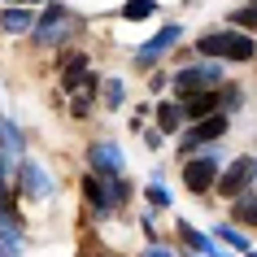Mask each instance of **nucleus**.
Returning a JSON list of instances; mask_svg holds the SVG:
<instances>
[{
  "mask_svg": "<svg viewBox=\"0 0 257 257\" xmlns=\"http://www.w3.org/2000/svg\"><path fill=\"white\" fill-rule=\"evenodd\" d=\"M253 179H257V157H240V162H231L227 170L218 175V192H222V196H244Z\"/></svg>",
  "mask_w": 257,
  "mask_h": 257,
  "instance_id": "obj_2",
  "label": "nucleus"
},
{
  "mask_svg": "<svg viewBox=\"0 0 257 257\" xmlns=\"http://www.w3.org/2000/svg\"><path fill=\"white\" fill-rule=\"evenodd\" d=\"M83 79H87V57H70V61H66V70H61V83H66L70 92H74V87H79Z\"/></svg>",
  "mask_w": 257,
  "mask_h": 257,
  "instance_id": "obj_13",
  "label": "nucleus"
},
{
  "mask_svg": "<svg viewBox=\"0 0 257 257\" xmlns=\"http://www.w3.org/2000/svg\"><path fill=\"white\" fill-rule=\"evenodd\" d=\"M214 179H218V162H214V157H196V162H188V170H183V183H188V192L214 188Z\"/></svg>",
  "mask_w": 257,
  "mask_h": 257,
  "instance_id": "obj_4",
  "label": "nucleus"
},
{
  "mask_svg": "<svg viewBox=\"0 0 257 257\" xmlns=\"http://www.w3.org/2000/svg\"><path fill=\"white\" fill-rule=\"evenodd\" d=\"M66 18H70L66 5H48L44 22L35 27V40H40V44H57V35H61V27H66Z\"/></svg>",
  "mask_w": 257,
  "mask_h": 257,
  "instance_id": "obj_6",
  "label": "nucleus"
},
{
  "mask_svg": "<svg viewBox=\"0 0 257 257\" xmlns=\"http://www.w3.org/2000/svg\"><path fill=\"white\" fill-rule=\"evenodd\" d=\"M153 14V0H131V5H122V18H131V22H136V18H149Z\"/></svg>",
  "mask_w": 257,
  "mask_h": 257,
  "instance_id": "obj_17",
  "label": "nucleus"
},
{
  "mask_svg": "<svg viewBox=\"0 0 257 257\" xmlns=\"http://www.w3.org/2000/svg\"><path fill=\"white\" fill-rule=\"evenodd\" d=\"M248 257H257V253H248Z\"/></svg>",
  "mask_w": 257,
  "mask_h": 257,
  "instance_id": "obj_23",
  "label": "nucleus"
},
{
  "mask_svg": "<svg viewBox=\"0 0 257 257\" xmlns=\"http://www.w3.org/2000/svg\"><path fill=\"white\" fill-rule=\"evenodd\" d=\"M222 131H227V118H222V113H209V118H201V122L188 131V140H183V153H192L196 144H209V140H218Z\"/></svg>",
  "mask_w": 257,
  "mask_h": 257,
  "instance_id": "obj_5",
  "label": "nucleus"
},
{
  "mask_svg": "<svg viewBox=\"0 0 257 257\" xmlns=\"http://www.w3.org/2000/svg\"><path fill=\"white\" fill-rule=\"evenodd\" d=\"M214 109H218V96H214V92H196L188 105H183V113H188L192 122H201V118H209Z\"/></svg>",
  "mask_w": 257,
  "mask_h": 257,
  "instance_id": "obj_12",
  "label": "nucleus"
},
{
  "mask_svg": "<svg viewBox=\"0 0 257 257\" xmlns=\"http://www.w3.org/2000/svg\"><path fill=\"white\" fill-rule=\"evenodd\" d=\"M196 48L205 57H227V61H253V53H257V44L244 31H214V35L196 40Z\"/></svg>",
  "mask_w": 257,
  "mask_h": 257,
  "instance_id": "obj_1",
  "label": "nucleus"
},
{
  "mask_svg": "<svg viewBox=\"0 0 257 257\" xmlns=\"http://www.w3.org/2000/svg\"><path fill=\"white\" fill-rule=\"evenodd\" d=\"M87 157H92V166H96V170H105V175H118V170H122V153L113 149V144H92Z\"/></svg>",
  "mask_w": 257,
  "mask_h": 257,
  "instance_id": "obj_9",
  "label": "nucleus"
},
{
  "mask_svg": "<svg viewBox=\"0 0 257 257\" xmlns=\"http://www.w3.org/2000/svg\"><path fill=\"white\" fill-rule=\"evenodd\" d=\"M149 201L153 205H170V192H166L162 183H153V188H149Z\"/></svg>",
  "mask_w": 257,
  "mask_h": 257,
  "instance_id": "obj_20",
  "label": "nucleus"
},
{
  "mask_svg": "<svg viewBox=\"0 0 257 257\" xmlns=\"http://www.w3.org/2000/svg\"><path fill=\"white\" fill-rule=\"evenodd\" d=\"M179 118H183V109H179V105H162V109H157V126H162V131H175Z\"/></svg>",
  "mask_w": 257,
  "mask_h": 257,
  "instance_id": "obj_14",
  "label": "nucleus"
},
{
  "mask_svg": "<svg viewBox=\"0 0 257 257\" xmlns=\"http://www.w3.org/2000/svg\"><path fill=\"white\" fill-rule=\"evenodd\" d=\"M5 31H31V14L27 9H9L5 14Z\"/></svg>",
  "mask_w": 257,
  "mask_h": 257,
  "instance_id": "obj_15",
  "label": "nucleus"
},
{
  "mask_svg": "<svg viewBox=\"0 0 257 257\" xmlns=\"http://www.w3.org/2000/svg\"><path fill=\"white\" fill-rule=\"evenodd\" d=\"M231 22H235V27H257V9H240Z\"/></svg>",
  "mask_w": 257,
  "mask_h": 257,
  "instance_id": "obj_19",
  "label": "nucleus"
},
{
  "mask_svg": "<svg viewBox=\"0 0 257 257\" xmlns=\"http://www.w3.org/2000/svg\"><path fill=\"white\" fill-rule=\"evenodd\" d=\"M179 235H183V240L192 244V253H196V257H227V253H218V248H214V240H209V235H201V231H196V227H188V222L179 227Z\"/></svg>",
  "mask_w": 257,
  "mask_h": 257,
  "instance_id": "obj_11",
  "label": "nucleus"
},
{
  "mask_svg": "<svg viewBox=\"0 0 257 257\" xmlns=\"http://www.w3.org/2000/svg\"><path fill=\"white\" fill-rule=\"evenodd\" d=\"M218 240H227L231 248H248V240H244L240 231H231V227H218Z\"/></svg>",
  "mask_w": 257,
  "mask_h": 257,
  "instance_id": "obj_18",
  "label": "nucleus"
},
{
  "mask_svg": "<svg viewBox=\"0 0 257 257\" xmlns=\"http://www.w3.org/2000/svg\"><path fill=\"white\" fill-rule=\"evenodd\" d=\"M235 218L257 227V196H240V205H235Z\"/></svg>",
  "mask_w": 257,
  "mask_h": 257,
  "instance_id": "obj_16",
  "label": "nucleus"
},
{
  "mask_svg": "<svg viewBox=\"0 0 257 257\" xmlns=\"http://www.w3.org/2000/svg\"><path fill=\"white\" fill-rule=\"evenodd\" d=\"M144 257H170V253H166V248H149Z\"/></svg>",
  "mask_w": 257,
  "mask_h": 257,
  "instance_id": "obj_22",
  "label": "nucleus"
},
{
  "mask_svg": "<svg viewBox=\"0 0 257 257\" xmlns=\"http://www.w3.org/2000/svg\"><path fill=\"white\" fill-rule=\"evenodd\" d=\"M83 192H87V201H92L96 209H113V205H118V196L109 188V175H87L83 179Z\"/></svg>",
  "mask_w": 257,
  "mask_h": 257,
  "instance_id": "obj_7",
  "label": "nucleus"
},
{
  "mask_svg": "<svg viewBox=\"0 0 257 257\" xmlns=\"http://www.w3.org/2000/svg\"><path fill=\"white\" fill-rule=\"evenodd\" d=\"M105 100H109V105H118V100H122V83H109V87H105Z\"/></svg>",
  "mask_w": 257,
  "mask_h": 257,
  "instance_id": "obj_21",
  "label": "nucleus"
},
{
  "mask_svg": "<svg viewBox=\"0 0 257 257\" xmlns=\"http://www.w3.org/2000/svg\"><path fill=\"white\" fill-rule=\"evenodd\" d=\"M22 192H31V196H48L53 192V183H48V170L44 166H35V162H22Z\"/></svg>",
  "mask_w": 257,
  "mask_h": 257,
  "instance_id": "obj_8",
  "label": "nucleus"
},
{
  "mask_svg": "<svg viewBox=\"0 0 257 257\" xmlns=\"http://www.w3.org/2000/svg\"><path fill=\"white\" fill-rule=\"evenodd\" d=\"M218 79H222V70H218V66H188V70H179V74H175V87L183 96H196V92H205V87H214Z\"/></svg>",
  "mask_w": 257,
  "mask_h": 257,
  "instance_id": "obj_3",
  "label": "nucleus"
},
{
  "mask_svg": "<svg viewBox=\"0 0 257 257\" xmlns=\"http://www.w3.org/2000/svg\"><path fill=\"white\" fill-rule=\"evenodd\" d=\"M175 40H179V27H162V35H153V44H144V48H140V61H153V57L170 53V48H175Z\"/></svg>",
  "mask_w": 257,
  "mask_h": 257,
  "instance_id": "obj_10",
  "label": "nucleus"
}]
</instances>
